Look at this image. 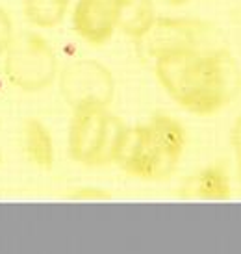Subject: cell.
Instances as JSON below:
<instances>
[{"mask_svg":"<svg viewBox=\"0 0 241 254\" xmlns=\"http://www.w3.org/2000/svg\"><path fill=\"white\" fill-rule=\"evenodd\" d=\"M178 195L184 198H204V200H228L232 197V182L223 163H212L185 178Z\"/></svg>","mask_w":241,"mask_h":254,"instance_id":"ba28073f","label":"cell"},{"mask_svg":"<svg viewBox=\"0 0 241 254\" xmlns=\"http://www.w3.org/2000/svg\"><path fill=\"white\" fill-rule=\"evenodd\" d=\"M71 0H24V17L37 28H54L65 19Z\"/></svg>","mask_w":241,"mask_h":254,"instance_id":"8fae6325","label":"cell"},{"mask_svg":"<svg viewBox=\"0 0 241 254\" xmlns=\"http://www.w3.org/2000/svg\"><path fill=\"white\" fill-rule=\"evenodd\" d=\"M230 145H232V150L241 165V115L234 121V127L230 130Z\"/></svg>","mask_w":241,"mask_h":254,"instance_id":"5bb4252c","label":"cell"},{"mask_svg":"<svg viewBox=\"0 0 241 254\" xmlns=\"http://www.w3.org/2000/svg\"><path fill=\"white\" fill-rule=\"evenodd\" d=\"M162 87L195 115H213L241 89V72L227 50H184L154 60Z\"/></svg>","mask_w":241,"mask_h":254,"instance_id":"6da1fadb","label":"cell"},{"mask_svg":"<svg viewBox=\"0 0 241 254\" xmlns=\"http://www.w3.org/2000/svg\"><path fill=\"white\" fill-rule=\"evenodd\" d=\"M21 141L24 156L30 163L43 171H50L54 165V141L50 130L39 119H26L22 125Z\"/></svg>","mask_w":241,"mask_h":254,"instance_id":"9c48e42d","label":"cell"},{"mask_svg":"<svg viewBox=\"0 0 241 254\" xmlns=\"http://www.w3.org/2000/svg\"><path fill=\"white\" fill-rule=\"evenodd\" d=\"M60 65L50 43L37 32L15 36L4 54L7 82L26 93H37L56 82Z\"/></svg>","mask_w":241,"mask_h":254,"instance_id":"277c9868","label":"cell"},{"mask_svg":"<svg viewBox=\"0 0 241 254\" xmlns=\"http://www.w3.org/2000/svg\"><path fill=\"white\" fill-rule=\"evenodd\" d=\"M15 37V28L11 17L4 7L0 6V56L6 54V50L9 49V45Z\"/></svg>","mask_w":241,"mask_h":254,"instance_id":"7c38bea8","label":"cell"},{"mask_svg":"<svg viewBox=\"0 0 241 254\" xmlns=\"http://www.w3.org/2000/svg\"><path fill=\"white\" fill-rule=\"evenodd\" d=\"M60 91L72 108H110L115 97V80L112 71L97 60H74L58 72Z\"/></svg>","mask_w":241,"mask_h":254,"instance_id":"5b68a950","label":"cell"},{"mask_svg":"<svg viewBox=\"0 0 241 254\" xmlns=\"http://www.w3.org/2000/svg\"><path fill=\"white\" fill-rule=\"evenodd\" d=\"M184 127L169 115L158 113L149 123L126 127L114 163L141 180H167L177 171L185 148Z\"/></svg>","mask_w":241,"mask_h":254,"instance_id":"7a4b0ae2","label":"cell"},{"mask_svg":"<svg viewBox=\"0 0 241 254\" xmlns=\"http://www.w3.org/2000/svg\"><path fill=\"white\" fill-rule=\"evenodd\" d=\"M0 162H2V158H0Z\"/></svg>","mask_w":241,"mask_h":254,"instance_id":"2e32d148","label":"cell"},{"mask_svg":"<svg viewBox=\"0 0 241 254\" xmlns=\"http://www.w3.org/2000/svg\"><path fill=\"white\" fill-rule=\"evenodd\" d=\"M167 4H171V6H184V4H187V2H193V0H165Z\"/></svg>","mask_w":241,"mask_h":254,"instance_id":"9a60e30c","label":"cell"},{"mask_svg":"<svg viewBox=\"0 0 241 254\" xmlns=\"http://www.w3.org/2000/svg\"><path fill=\"white\" fill-rule=\"evenodd\" d=\"M72 198H82V200H100V198H110V191L106 190H99V188H87V186H82L78 190H72L69 193Z\"/></svg>","mask_w":241,"mask_h":254,"instance_id":"4fadbf2b","label":"cell"},{"mask_svg":"<svg viewBox=\"0 0 241 254\" xmlns=\"http://www.w3.org/2000/svg\"><path fill=\"white\" fill-rule=\"evenodd\" d=\"M212 34V28L202 21L193 19H173L163 17L154 21L149 32L139 39L145 54L150 58H160L173 52L184 50H208L206 43Z\"/></svg>","mask_w":241,"mask_h":254,"instance_id":"8992f818","label":"cell"},{"mask_svg":"<svg viewBox=\"0 0 241 254\" xmlns=\"http://www.w3.org/2000/svg\"><path fill=\"white\" fill-rule=\"evenodd\" d=\"M119 22V0H78L72 28L85 43L100 47L112 39Z\"/></svg>","mask_w":241,"mask_h":254,"instance_id":"52a82bcc","label":"cell"},{"mask_svg":"<svg viewBox=\"0 0 241 254\" xmlns=\"http://www.w3.org/2000/svg\"><path fill=\"white\" fill-rule=\"evenodd\" d=\"M156 21L154 2L152 0H119V22L120 28L128 37L141 39Z\"/></svg>","mask_w":241,"mask_h":254,"instance_id":"30bf717a","label":"cell"},{"mask_svg":"<svg viewBox=\"0 0 241 254\" xmlns=\"http://www.w3.org/2000/svg\"><path fill=\"white\" fill-rule=\"evenodd\" d=\"M69 127V154L74 162L89 167L114 163L124 123L108 112V108L85 106L72 110Z\"/></svg>","mask_w":241,"mask_h":254,"instance_id":"3957f363","label":"cell"}]
</instances>
